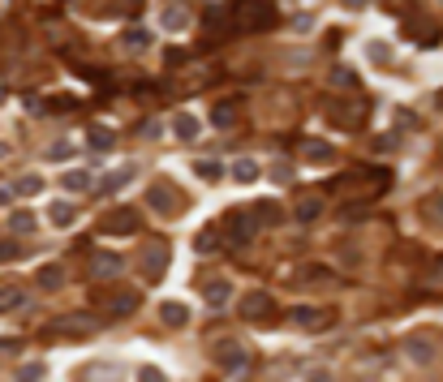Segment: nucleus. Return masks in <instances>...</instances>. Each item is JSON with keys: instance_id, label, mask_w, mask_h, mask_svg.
<instances>
[{"instance_id": "f257e3e1", "label": "nucleus", "mask_w": 443, "mask_h": 382, "mask_svg": "<svg viewBox=\"0 0 443 382\" xmlns=\"http://www.w3.org/2000/svg\"><path fill=\"white\" fill-rule=\"evenodd\" d=\"M215 365L224 369L228 378H241L245 369H250V352H245L237 340H219L215 344Z\"/></svg>"}, {"instance_id": "f03ea898", "label": "nucleus", "mask_w": 443, "mask_h": 382, "mask_svg": "<svg viewBox=\"0 0 443 382\" xmlns=\"http://www.w3.org/2000/svg\"><path fill=\"white\" fill-rule=\"evenodd\" d=\"M233 13L241 17V26H272V22H276V5H272V0H237Z\"/></svg>"}, {"instance_id": "7ed1b4c3", "label": "nucleus", "mask_w": 443, "mask_h": 382, "mask_svg": "<svg viewBox=\"0 0 443 382\" xmlns=\"http://www.w3.org/2000/svg\"><path fill=\"white\" fill-rule=\"evenodd\" d=\"M327 116L340 125V129H357L362 116H366V104L362 99H327Z\"/></svg>"}, {"instance_id": "20e7f679", "label": "nucleus", "mask_w": 443, "mask_h": 382, "mask_svg": "<svg viewBox=\"0 0 443 382\" xmlns=\"http://www.w3.org/2000/svg\"><path fill=\"white\" fill-rule=\"evenodd\" d=\"M276 314V301L267 296V292H245L241 296V318L245 322H263V318H272Z\"/></svg>"}, {"instance_id": "39448f33", "label": "nucleus", "mask_w": 443, "mask_h": 382, "mask_svg": "<svg viewBox=\"0 0 443 382\" xmlns=\"http://www.w3.org/2000/svg\"><path fill=\"white\" fill-rule=\"evenodd\" d=\"M121 271H125V258H121V253H108V249L91 253V279H116Z\"/></svg>"}, {"instance_id": "423d86ee", "label": "nucleus", "mask_w": 443, "mask_h": 382, "mask_svg": "<svg viewBox=\"0 0 443 382\" xmlns=\"http://www.w3.org/2000/svg\"><path fill=\"white\" fill-rule=\"evenodd\" d=\"M52 326H56L52 335H91V331H100V318L95 314H69V318H61Z\"/></svg>"}, {"instance_id": "0eeeda50", "label": "nucleus", "mask_w": 443, "mask_h": 382, "mask_svg": "<svg viewBox=\"0 0 443 382\" xmlns=\"http://www.w3.org/2000/svg\"><path fill=\"white\" fill-rule=\"evenodd\" d=\"M401 356L413 361V365H430L435 361V344L422 340V335H409V340H401Z\"/></svg>"}, {"instance_id": "6e6552de", "label": "nucleus", "mask_w": 443, "mask_h": 382, "mask_svg": "<svg viewBox=\"0 0 443 382\" xmlns=\"http://www.w3.org/2000/svg\"><path fill=\"white\" fill-rule=\"evenodd\" d=\"M104 232H112V237H130V232H138V211H134V207L112 211V215L104 219Z\"/></svg>"}, {"instance_id": "1a4fd4ad", "label": "nucleus", "mask_w": 443, "mask_h": 382, "mask_svg": "<svg viewBox=\"0 0 443 382\" xmlns=\"http://www.w3.org/2000/svg\"><path fill=\"white\" fill-rule=\"evenodd\" d=\"M288 322H293V326H306V331H323V326L332 322V314H327V310H310V305H297V310L288 314Z\"/></svg>"}, {"instance_id": "9d476101", "label": "nucleus", "mask_w": 443, "mask_h": 382, "mask_svg": "<svg viewBox=\"0 0 443 382\" xmlns=\"http://www.w3.org/2000/svg\"><path fill=\"white\" fill-rule=\"evenodd\" d=\"M142 258H146V262H142V271H146V279H160V275L168 271V245H160V241H155L151 249H146V253H142Z\"/></svg>"}, {"instance_id": "9b49d317", "label": "nucleus", "mask_w": 443, "mask_h": 382, "mask_svg": "<svg viewBox=\"0 0 443 382\" xmlns=\"http://www.w3.org/2000/svg\"><path fill=\"white\" fill-rule=\"evenodd\" d=\"M160 22H164L168 31H185V26H189V9L181 5V0H168L164 13H160Z\"/></svg>"}, {"instance_id": "f8f14e48", "label": "nucleus", "mask_w": 443, "mask_h": 382, "mask_svg": "<svg viewBox=\"0 0 443 382\" xmlns=\"http://www.w3.org/2000/svg\"><path fill=\"white\" fill-rule=\"evenodd\" d=\"M417 215H422L430 228H443V193H426L417 202Z\"/></svg>"}, {"instance_id": "ddd939ff", "label": "nucleus", "mask_w": 443, "mask_h": 382, "mask_svg": "<svg viewBox=\"0 0 443 382\" xmlns=\"http://www.w3.org/2000/svg\"><path fill=\"white\" fill-rule=\"evenodd\" d=\"M250 237H254V223L237 215L233 228H228V237H224V245H228V249H241V245H250Z\"/></svg>"}, {"instance_id": "4468645a", "label": "nucleus", "mask_w": 443, "mask_h": 382, "mask_svg": "<svg viewBox=\"0 0 443 382\" xmlns=\"http://www.w3.org/2000/svg\"><path fill=\"white\" fill-rule=\"evenodd\" d=\"M237 112H241V104H237V99H219V104L211 108V120L219 125V129H228V125L237 120Z\"/></svg>"}, {"instance_id": "2eb2a0df", "label": "nucleus", "mask_w": 443, "mask_h": 382, "mask_svg": "<svg viewBox=\"0 0 443 382\" xmlns=\"http://www.w3.org/2000/svg\"><path fill=\"white\" fill-rule=\"evenodd\" d=\"M138 310V292H116L112 301H108V318H125V314H134Z\"/></svg>"}, {"instance_id": "dca6fc26", "label": "nucleus", "mask_w": 443, "mask_h": 382, "mask_svg": "<svg viewBox=\"0 0 443 382\" xmlns=\"http://www.w3.org/2000/svg\"><path fill=\"white\" fill-rule=\"evenodd\" d=\"M160 322H168V326H185V322H189V310H185L181 301H164V305H160Z\"/></svg>"}, {"instance_id": "f3484780", "label": "nucleus", "mask_w": 443, "mask_h": 382, "mask_svg": "<svg viewBox=\"0 0 443 382\" xmlns=\"http://www.w3.org/2000/svg\"><path fill=\"white\" fill-rule=\"evenodd\" d=\"M302 155H306L310 164H327V159L336 155V150H332L327 142H318V138H306V142H302Z\"/></svg>"}, {"instance_id": "a211bd4d", "label": "nucleus", "mask_w": 443, "mask_h": 382, "mask_svg": "<svg viewBox=\"0 0 443 382\" xmlns=\"http://www.w3.org/2000/svg\"><path fill=\"white\" fill-rule=\"evenodd\" d=\"M146 202H151L155 211H164V215H172V211H177V198L168 193V185H155L151 193H146Z\"/></svg>"}, {"instance_id": "6ab92c4d", "label": "nucleus", "mask_w": 443, "mask_h": 382, "mask_svg": "<svg viewBox=\"0 0 443 382\" xmlns=\"http://www.w3.org/2000/svg\"><path fill=\"white\" fill-rule=\"evenodd\" d=\"M172 129H177L181 142H194V138H199V120H194L189 112H181V116H172Z\"/></svg>"}, {"instance_id": "aec40b11", "label": "nucleus", "mask_w": 443, "mask_h": 382, "mask_svg": "<svg viewBox=\"0 0 443 382\" xmlns=\"http://www.w3.org/2000/svg\"><path fill=\"white\" fill-rule=\"evenodd\" d=\"M35 279H39V288H47V292H56V288L65 284V271H61V266H52V262H47V266H39V275H35Z\"/></svg>"}, {"instance_id": "412c9836", "label": "nucleus", "mask_w": 443, "mask_h": 382, "mask_svg": "<svg viewBox=\"0 0 443 382\" xmlns=\"http://www.w3.org/2000/svg\"><path fill=\"white\" fill-rule=\"evenodd\" d=\"M134 176H138V168H134V164H125V168L108 172V181H104V193H112V189H121V185H130Z\"/></svg>"}, {"instance_id": "4be33fe9", "label": "nucleus", "mask_w": 443, "mask_h": 382, "mask_svg": "<svg viewBox=\"0 0 443 382\" xmlns=\"http://www.w3.org/2000/svg\"><path fill=\"white\" fill-rule=\"evenodd\" d=\"M121 47H125V52H142V47H151V35L138 31V26H130L125 35H121Z\"/></svg>"}, {"instance_id": "5701e85b", "label": "nucleus", "mask_w": 443, "mask_h": 382, "mask_svg": "<svg viewBox=\"0 0 443 382\" xmlns=\"http://www.w3.org/2000/svg\"><path fill=\"white\" fill-rule=\"evenodd\" d=\"M22 305H26V292L22 288H0V314H13Z\"/></svg>"}, {"instance_id": "b1692460", "label": "nucleus", "mask_w": 443, "mask_h": 382, "mask_svg": "<svg viewBox=\"0 0 443 382\" xmlns=\"http://www.w3.org/2000/svg\"><path fill=\"white\" fill-rule=\"evenodd\" d=\"M86 142H91V150H112V129H104V125H91V134H86Z\"/></svg>"}, {"instance_id": "393cba45", "label": "nucleus", "mask_w": 443, "mask_h": 382, "mask_svg": "<svg viewBox=\"0 0 443 382\" xmlns=\"http://www.w3.org/2000/svg\"><path fill=\"white\" fill-rule=\"evenodd\" d=\"M73 215H78V211H73L69 202H52V207H47V219H52L56 228H69V223H73Z\"/></svg>"}, {"instance_id": "a878e982", "label": "nucleus", "mask_w": 443, "mask_h": 382, "mask_svg": "<svg viewBox=\"0 0 443 382\" xmlns=\"http://www.w3.org/2000/svg\"><path fill=\"white\" fill-rule=\"evenodd\" d=\"M327 78H332L340 90H353V86H357V73H353L349 65H332V73H327Z\"/></svg>"}, {"instance_id": "bb28decb", "label": "nucleus", "mask_w": 443, "mask_h": 382, "mask_svg": "<svg viewBox=\"0 0 443 382\" xmlns=\"http://www.w3.org/2000/svg\"><path fill=\"white\" fill-rule=\"evenodd\" d=\"M233 181H241V185L258 181V164H254V159H237V164H233Z\"/></svg>"}, {"instance_id": "cd10ccee", "label": "nucleus", "mask_w": 443, "mask_h": 382, "mask_svg": "<svg viewBox=\"0 0 443 382\" xmlns=\"http://www.w3.org/2000/svg\"><path fill=\"white\" fill-rule=\"evenodd\" d=\"M228 279H211V284H207V305H215V310H219V305H224L228 301Z\"/></svg>"}, {"instance_id": "c85d7f7f", "label": "nucleus", "mask_w": 443, "mask_h": 382, "mask_svg": "<svg viewBox=\"0 0 443 382\" xmlns=\"http://www.w3.org/2000/svg\"><path fill=\"white\" fill-rule=\"evenodd\" d=\"M318 211H323V202H318V198H302V202H297V219H302V223L318 219Z\"/></svg>"}, {"instance_id": "c756f323", "label": "nucleus", "mask_w": 443, "mask_h": 382, "mask_svg": "<svg viewBox=\"0 0 443 382\" xmlns=\"http://www.w3.org/2000/svg\"><path fill=\"white\" fill-rule=\"evenodd\" d=\"M13 189H17V193H22V198H35V193H39V189H43V181H39V176H35V172H26V176H22V181H17V185H13Z\"/></svg>"}, {"instance_id": "7c9ffc66", "label": "nucleus", "mask_w": 443, "mask_h": 382, "mask_svg": "<svg viewBox=\"0 0 443 382\" xmlns=\"http://www.w3.org/2000/svg\"><path fill=\"white\" fill-rule=\"evenodd\" d=\"M65 189H73V193H82L86 185H91V172H65V181H61Z\"/></svg>"}, {"instance_id": "2f4dec72", "label": "nucleus", "mask_w": 443, "mask_h": 382, "mask_svg": "<svg viewBox=\"0 0 443 382\" xmlns=\"http://www.w3.org/2000/svg\"><path fill=\"white\" fill-rule=\"evenodd\" d=\"M258 219H267V223H280V219H284L280 202H272V198H267V202H258Z\"/></svg>"}, {"instance_id": "473e14b6", "label": "nucleus", "mask_w": 443, "mask_h": 382, "mask_svg": "<svg viewBox=\"0 0 443 382\" xmlns=\"http://www.w3.org/2000/svg\"><path fill=\"white\" fill-rule=\"evenodd\" d=\"M9 228H13V232H22V237H26V232H35V215H31V211H17V215L9 219Z\"/></svg>"}, {"instance_id": "72a5a7b5", "label": "nucleus", "mask_w": 443, "mask_h": 382, "mask_svg": "<svg viewBox=\"0 0 443 382\" xmlns=\"http://www.w3.org/2000/svg\"><path fill=\"white\" fill-rule=\"evenodd\" d=\"M194 249H199V253H211V249H215V232H211V228L194 237Z\"/></svg>"}, {"instance_id": "f704fd0d", "label": "nucleus", "mask_w": 443, "mask_h": 382, "mask_svg": "<svg viewBox=\"0 0 443 382\" xmlns=\"http://www.w3.org/2000/svg\"><path fill=\"white\" fill-rule=\"evenodd\" d=\"M340 219H344V223H357V219H366V207H344Z\"/></svg>"}, {"instance_id": "c9c22d12", "label": "nucleus", "mask_w": 443, "mask_h": 382, "mask_svg": "<svg viewBox=\"0 0 443 382\" xmlns=\"http://www.w3.org/2000/svg\"><path fill=\"white\" fill-rule=\"evenodd\" d=\"M17 258V245L13 241H0V262H13Z\"/></svg>"}, {"instance_id": "e433bc0d", "label": "nucleus", "mask_w": 443, "mask_h": 382, "mask_svg": "<svg viewBox=\"0 0 443 382\" xmlns=\"http://www.w3.org/2000/svg\"><path fill=\"white\" fill-rule=\"evenodd\" d=\"M47 159H69V142H56V146H52V155H47Z\"/></svg>"}, {"instance_id": "4c0bfd02", "label": "nucleus", "mask_w": 443, "mask_h": 382, "mask_svg": "<svg viewBox=\"0 0 443 382\" xmlns=\"http://www.w3.org/2000/svg\"><path fill=\"white\" fill-rule=\"evenodd\" d=\"M138 378H142V382H155V378H164V374H160L155 365H146V369H138Z\"/></svg>"}, {"instance_id": "58836bf2", "label": "nucleus", "mask_w": 443, "mask_h": 382, "mask_svg": "<svg viewBox=\"0 0 443 382\" xmlns=\"http://www.w3.org/2000/svg\"><path fill=\"white\" fill-rule=\"evenodd\" d=\"M199 176H207V181H211V176H219V164H199Z\"/></svg>"}, {"instance_id": "ea45409f", "label": "nucleus", "mask_w": 443, "mask_h": 382, "mask_svg": "<svg viewBox=\"0 0 443 382\" xmlns=\"http://www.w3.org/2000/svg\"><path fill=\"white\" fill-rule=\"evenodd\" d=\"M344 5H349V9H362V5H366V0H344Z\"/></svg>"}, {"instance_id": "a19ab883", "label": "nucleus", "mask_w": 443, "mask_h": 382, "mask_svg": "<svg viewBox=\"0 0 443 382\" xmlns=\"http://www.w3.org/2000/svg\"><path fill=\"white\" fill-rule=\"evenodd\" d=\"M435 279H443V258H439V262H435Z\"/></svg>"}, {"instance_id": "79ce46f5", "label": "nucleus", "mask_w": 443, "mask_h": 382, "mask_svg": "<svg viewBox=\"0 0 443 382\" xmlns=\"http://www.w3.org/2000/svg\"><path fill=\"white\" fill-rule=\"evenodd\" d=\"M435 108H443V90H439V95H435Z\"/></svg>"}, {"instance_id": "37998d69", "label": "nucleus", "mask_w": 443, "mask_h": 382, "mask_svg": "<svg viewBox=\"0 0 443 382\" xmlns=\"http://www.w3.org/2000/svg\"><path fill=\"white\" fill-rule=\"evenodd\" d=\"M5 99H9V90H5V86H0V104H5Z\"/></svg>"}, {"instance_id": "c03bdc74", "label": "nucleus", "mask_w": 443, "mask_h": 382, "mask_svg": "<svg viewBox=\"0 0 443 382\" xmlns=\"http://www.w3.org/2000/svg\"><path fill=\"white\" fill-rule=\"evenodd\" d=\"M387 5H391V9H396V5H401V0H387Z\"/></svg>"}]
</instances>
